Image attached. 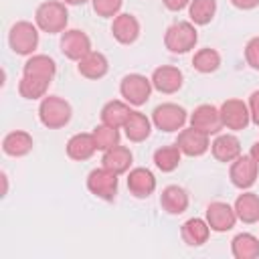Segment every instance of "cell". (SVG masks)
<instances>
[{"label":"cell","instance_id":"obj_10","mask_svg":"<svg viewBox=\"0 0 259 259\" xmlns=\"http://www.w3.org/2000/svg\"><path fill=\"white\" fill-rule=\"evenodd\" d=\"M221 111V119H223V127L239 132L245 130L251 121V113H249V105L243 99H227L223 101V105L219 107Z\"/></svg>","mask_w":259,"mask_h":259},{"label":"cell","instance_id":"obj_22","mask_svg":"<svg viewBox=\"0 0 259 259\" xmlns=\"http://www.w3.org/2000/svg\"><path fill=\"white\" fill-rule=\"evenodd\" d=\"M188 192L178 186V184H170L162 190L160 194V206L168 212V214H182L186 208H188Z\"/></svg>","mask_w":259,"mask_h":259},{"label":"cell","instance_id":"obj_11","mask_svg":"<svg viewBox=\"0 0 259 259\" xmlns=\"http://www.w3.org/2000/svg\"><path fill=\"white\" fill-rule=\"evenodd\" d=\"M210 136L196 130V127H182L178 132V138H176V146L180 148V152L184 156H190V158H196V156H202L206 154V150L210 148Z\"/></svg>","mask_w":259,"mask_h":259},{"label":"cell","instance_id":"obj_4","mask_svg":"<svg viewBox=\"0 0 259 259\" xmlns=\"http://www.w3.org/2000/svg\"><path fill=\"white\" fill-rule=\"evenodd\" d=\"M8 45L16 55H34L38 47V26L28 20H18L10 26Z\"/></svg>","mask_w":259,"mask_h":259},{"label":"cell","instance_id":"obj_13","mask_svg":"<svg viewBox=\"0 0 259 259\" xmlns=\"http://www.w3.org/2000/svg\"><path fill=\"white\" fill-rule=\"evenodd\" d=\"M190 125L208 134V136H217L223 130V119H221V111L219 107L210 105V103H202L198 107H194V111L190 113Z\"/></svg>","mask_w":259,"mask_h":259},{"label":"cell","instance_id":"obj_23","mask_svg":"<svg viewBox=\"0 0 259 259\" xmlns=\"http://www.w3.org/2000/svg\"><path fill=\"white\" fill-rule=\"evenodd\" d=\"M152 119L146 115V113H142V111H134L132 109V113H130V117L125 119V123H123V132H125V138L130 140V142H144V140H148L150 138V134H152Z\"/></svg>","mask_w":259,"mask_h":259},{"label":"cell","instance_id":"obj_6","mask_svg":"<svg viewBox=\"0 0 259 259\" xmlns=\"http://www.w3.org/2000/svg\"><path fill=\"white\" fill-rule=\"evenodd\" d=\"M188 113L178 103H160L152 111V123L160 132H178L184 127Z\"/></svg>","mask_w":259,"mask_h":259},{"label":"cell","instance_id":"obj_7","mask_svg":"<svg viewBox=\"0 0 259 259\" xmlns=\"http://www.w3.org/2000/svg\"><path fill=\"white\" fill-rule=\"evenodd\" d=\"M117 176L119 174L111 172L105 166L95 168L87 174V190L101 200H113L117 194Z\"/></svg>","mask_w":259,"mask_h":259},{"label":"cell","instance_id":"obj_29","mask_svg":"<svg viewBox=\"0 0 259 259\" xmlns=\"http://www.w3.org/2000/svg\"><path fill=\"white\" fill-rule=\"evenodd\" d=\"M51 81L42 79V77H34V75H22L18 81V93L24 99H42L49 91Z\"/></svg>","mask_w":259,"mask_h":259},{"label":"cell","instance_id":"obj_33","mask_svg":"<svg viewBox=\"0 0 259 259\" xmlns=\"http://www.w3.org/2000/svg\"><path fill=\"white\" fill-rule=\"evenodd\" d=\"M93 140H95V146L99 152H105L113 146L119 144V127H113V125H107V123H99L93 127Z\"/></svg>","mask_w":259,"mask_h":259},{"label":"cell","instance_id":"obj_40","mask_svg":"<svg viewBox=\"0 0 259 259\" xmlns=\"http://www.w3.org/2000/svg\"><path fill=\"white\" fill-rule=\"evenodd\" d=\"M61 2H65V4H69V6H79V4H85V2H89V0H61Z\"/></svg>","mask_w":259,"mask_h":259},{"label":"cell","instance_id":"obj_30","mask_svg":"<svg viewBox=\"0 0 259 259\" xmlns=\"http://www.w3.org/2000/svg\"><path fill=\"white\" fill-rule=\"evenodd\" d=\"M217 14V0H190L188 4V16L192 24L204 26L208 24Z\"/></svg>","mask_w":259,"mask_h":259},{"label":"cell","instance_id":"obj_35","mask_svg":"<svg viewBox=\"0 0 259 259\" xmlns=\"http://www.w3.org/2000/svg\"><path fill=\"white\" fill-rule=\"evenodd\" d=\"M245 61L251 69L259 71V36L249 38V42L245 45Z\"/></svg>","mask_w":259,"mask_h":259},{"label":"cell","instance_id":"obj_1","mask_svg":"<svg viewBox=\"0 0 259 259\" xmlns=\"http://www.w3.org/2000/svg\"><path fill=\"white\" fill-rule=\"evenodd\" d=\"M67 22H69V12H67L65 2L47 0V2H40L36 6L34 24L38 26V30L49 32V34H57V32L67 30Z\"/></svg>","mask_w":259,"mask_h":259},{"label":"cell","instance_id":"obj_8","mask_svg":"<svg viewBox=\"0 0 259 259\" xmlns=\"http://www.w3.org/2000/svg\"><path fill=\"white\" fill-rule=\"evenodd\" d=\"M61 53L71 61H81L91 49V38L85 30L79 28H67L61 32Z\"/></svg>","mask_w":259,"mask_h":259},{"label":"cell","instance_id":"obj_28","mask_svg":"<svg viewBox=\"0 0 259 259\" xmlns=\"http://www.w3.org/2000/svg\"><path fill=\"white\" fill-rule=\"evenodd\" d=\"M231 253L235 259H255L259 257V239L253 233H239L231 241Z\"/></svg>","mask_w":259,"mask_h":259},{"label":"cell","instance_id":"obj_14","mask_svg":"<svg viewBox=\"0 0 259 259\" xmlns=\"http://www.w3.org/2000/svg\"><path fill=\"white\" fill-rule=\"evenodd\" d=\"M184 83V75L178 67H172V65H162V67H156L154 73H152V85L156 91L160 93H176Z\"/></svg>","mask_w":259,"mask_h":259},{"label":"cell","instance_id":"obj_21","mask_svg":"<svg viewBox=\"0 0 259 259\" xmlns=\"http://www.w3.org/2000/svg\"><path fill=\"white\" fill-rule=\"evenodd\" d=\"M67 156L71 160H77V162H83V160H89L95 152H97V146H95V140H93V134H75L67 140Z\"/></svg>","mask_w":259,"mask_h":259},{"label":"cell","instance_id":"obj_18","mask_svg":"<svg viewBox=\"0 0 259 259\" xmlns=\"http://www.w3.org/2000/svg\"><path fill=\"white\" fill-rule=\"evenodd\" d=\"M210 152L219 162H233L241 156V142L233 134H217L210 142Z\"/></svg>","mask_w":259,"mask_h":259},{"label":"cell","instance_id":"obj_2","mask_svg":"<svg viewBox=\"0 0 259 259\" xmlns=\"http://www.w3.org/2000/svg\"><path fill=\"white\" fill-rule=\"evenodd\" d=\"M71 103L59 95H45L38 103V119L49 130H61L71 121Z\"/></svg>","mask_w":259,"mask_h":259},{"label":"cell","instance_id":"obj_24","mask_svg":"<svg viewBox=\"0 0 259 259\" xmlns=\"http://www.w3.org/2000/svg\"><path fill=\"white\" fill-rule=\"evenodd\" d=\"M132 160H134V154L130 152V148L117 144V146H113V148H109V150L103 152L101 166L109 168V170L115 172V174H123V172L130 170Z\"/></svg>","mask_w":259,"mask_h":259},{"label":"cell","instance_id":"obj_26","mask_svg":"<svg viewBox=\"0 0 259 259\" xmlns=\"http://www.w3.org/2000/svg\"><path fill=\"white\" fill-rule=\"evenodd\" d=\"M235 212H237V219L247 225L259 223V194L255 192L239 194L235 200Z\"/></svg>","mask_w":259,"mask_h":259},{"label":"cell","instance_id":"obj_32","mask_svg":"<svg viewBox=\"0 0 259 259\" xmlns=\"http://www.w3.org/2000/svg\"><path fill=\"white\" fill-rule=\"evenodd\" d=\"M192 67L198 71V73H214L219 67H221V55L217 49H200L194 53L192 57Z\"/></svg>","mask_w":259,"mask_h":259},{"label":"cell","instance_id":"obj_20","mask_svg":"<svg viewBox=\"0 0 259 259\" xmlns=\"http://www.w3.org/2000/svg\"><path fill=\"white\" fill-rule=\"evenodd\" d=\"M34 142H32V136L24 130H14V132H8L2 140V152L6 156H12V158H22L26 156L30 150H32Z\"/></svg>","mask_w":259,"mask_h":259},{"label":"cell","instance_id":"obj_16","mask_svg":"<svg viewBox=\"0 0 259 259\" xmlns=\"http://www.w3.org/2000/svg\"><path fill=\"white\" fill-rule=\"evenodd\" d=\"M127 190L136 198H148L156 190V176L144 166L132 168L127 172Z\"/></svg>","mask_w":259,"mask_h":259},{"label":"cell","instance_id":"obj_36","mask_svg":"<svg viewBox=\"0 0 259 259\" xmlns=\"http://www.w3.org/2000/svg\"><path fill=\"white\" fill-rule=\"evenodd\" d=\"M247 105H249L251 121H253L255 125H259V89L251 93V97H249V103H247Z\"/></svg>","mask_w":259,"mask_h":259},{"label":"cell","instance_id":"obj_9","mask_svg":"<svg viewBox=\"0 0 259 259\" xmlns=\"http://www.w3.org/2000/svg\"><path fill=\"white\" fill-rule=\"evenodd\" d=\"M257 174H259V164L253 160L251 154H241L237 160H233L231 170H229V178H231L233 186H237L241 190L251 188L257 180Z\"/></svg>","mask_w":259,"mask_h":259},{"label":"cell","instance_id":"obj_39","mask_svg":"<svg viewBox=\"0 0 259 259\" xmlns=\"http://www.w3.org/2000/svg\"><path fill=\"white\" fill-rule=\"evenodd\" d=\"M249 154H251V156H253V160H255V162L259 164V140H257V142H255V144L251 146V150H249Z\"/></svg>","mask_w":259,"mask_h":259},{"label":"cell","instance_id":"obj_17","mask_svg":"<svg viewBox=\"0 0 259 259\" xmlns=\"http://www.w3.org/2000/svg\"><path fill=\"white\" fill-rule=\"evenodd\" d=\"M180 237L188 247H200L208 241L210 237V227L206 223V219L200 217H192L188 221L182 223L180 227Z\"/></svg>","mask_w":259,"mask_h":259},{"label":"cell","instance_id":"obj_25","mask_svg":"<svg viewBox=\"0 0 259 259\" xmlns=\"http://www.w3.org/2000/svg\"><path fill=\"white\" fill-rule=\"evenodd\" d=\"M57 73V63L49 55H28V59L22 65V75H34L53 81Z\"/></svg>","mask_w":259,"mask_h":259},{"label":"cell","instance_id":"obj_12","mask_svg":"<svg viewBox=\"0 0 259 259\" xmlns=\"http://www.w3.org/2000/svg\"><path fill=\"white\" fill-rule=\"evenodd\" d=\"M204 219H206L210 231H214V233H227L239 221L237 212H235V206H231L229 202H223V200L210 202L206 206V217Z\"/></svg>","mask_w":259,"mask_h":259},{"label":"cell","instance_id":"obj_38","mask_svg":"<svg viewBox=\"0 0 259 259\" xmlns=\"http://www.w3.org/2000/svg\"><path fill=\"white\" fill-rule=\"evenodd\" d=\"M231 4L239 10H253L259 6V0H231Z\"/></svg>","mask_w":259,"mask_h":259},{"label":"cell","instance_id":"obj_3","mask_svg":"<svg viewBox=\"0 0 259 259\" xmlns=\"http://www.w3.org/2000/svg\"><path fill=\"white\" fill-rule=\"evenodd\" d=\"M198 42V32H196V24L188 22V20H178L174 24H170L164 32V47L174 53V55H184L188 51H192Z\"/></svg>","mask_w":259,"mask_h":259},{"label":"cell","instance_id":"obj_34","mask_svg":"<svg viewBox=\"0 0 259 259\" xmlns=\"http://www.w3.org/2000/svg\"><path fill=\"white\" fill-rule=\"evenodd\" d=\"M93 12L101 18H115L121 10L123 0H91Z\"/></svg>","mask_w":259,"mask_h":259},{"label":"cell","instance_id":"obj_37","mask_svg":"<svg viewBox=\"0 0 259 259\" xmlns=\"http://www.w3.org/2000/svg\"><path fill=\"white\" fill-rule=\"evenodd\" d=\"M162 4L172 12H180L190 4V0H162Z\"/></svg>","mask_w":259,"mask_h":259},{"label":"cell","instance_id":"obj_27","mask_svg":"<svg viewBox=\"0 0 259 259\" xmlns=\"http://www.w3.org/2000/svg\"><path fill=\"white\" fill-rule=\"evenodd\" d=\"M130 113H132V109H130L127 101L111 99L101 107V123H107V125H113V127H123Z\"/></svg>","mask_w":259,"mask_h":259},{"label":"cell","instance_id":"obj_31","mask_svg":"<svg viewBox=\"0 0 259 259\" xmlns=\"http://www.w3.org/2000/svg\"><path fill=\"white\" fill-rule=\"evenodd\" d=\"M180 160H182V152L176 144L174 146H162L154 152V164L162 172H174L180 166Z\"/></svg>","mask_w":259,"mask_h":259},{"label":"cell","instance_id":"obj_19","mask_svg":"<svg viewBox=\"0 0 259 259\" xmlns=\"http://www.w3.org/2000/svg\"><path fill=\"white\" fill-rule=\"evenodd\" d=\"M77 71L87 79H101L109 71V61L99 51H89L81 61H77Z\"/></svg>","mask_w":259,"mask_h":259},{"label":"cell","instance_id":"obj_15","mask_svg":"<svg viewBox=\"0 0 259 259\" xmlns=\"http://www.w3.org/2000/svg\"><path fill=\"white\" fill-rule=\"evenodd\" d=\"M111 34L119 45H134L140 36V20L130 12H119L111 22Z\"/></svg>","mask_w":259,"mask_h":259},{"label":"cell","instance_id":"obj_5","mask_svg":"<svg viewBox=\"0 0 259 259\" xmlns=\"http://www.w3.org/2000/svg\"><path fill=\"white\" fill-rule=\"evenodd\" d=\"M152 89H154L152 79H148L142 73H130L119 83V93H121L123 101H127L130 105H136V107L144 105L150 99Z\"/></svg>","mask_w":259,"mask_h":259}]
</instances>
